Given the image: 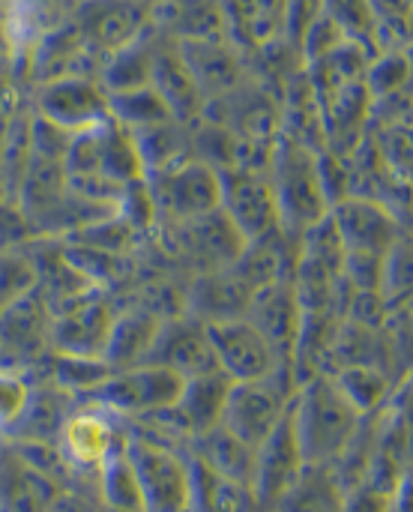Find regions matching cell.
Returning a JSON list of instances; mask_svg holds the SVG:
<instances>
[{"instance_id":"cell-20","label":"cell","mask_w":413,"mask_h":512,"mask_svg":"<svg viewBox=\"0 0 413 512\" xmlns=\"http://www.w3.org/2000/svg\"><path fill=\"white\" fill-rule=\"evenodd\" d=\"M219 12L243 45H270L285 33L288 0H219Z\"/></svg>"},{"instance_id":"cell-1","label":"cell","mask_w":413,"mask_h":512,"mask_svg":"<svg viewBox=\"0 0 413 512\" xmlns=\"http://www.w3.org/2000/svg\"><path fill=\"white\" fill-rule=\"evenodd\" d=\"M291 414L306 465H339L366 423L336 387L333 375L309 378L297 390Z\"/></svg>"},{"instance_id":"cell-17","label":"cell","mask_w":413,"mask_h":512,"mask_svg":"<svg viewBox=\"0 0 413 512\" xmlns=\"http://www.w3.org/2000/svg\"><path fill=\"white\" fill-rule=\"evenodd\" d=\"M189 453L195 459H201L207 468H213L216 474L252 486L255 489V468H258V447L246 444L243 438H237L234 432H228L222 423L216 429H210L207 435L195 438L189 444Z\"/></svg>"},{"instance_id":"cell-32","label":"cell","mask_w":413,"mask_h":512,"mask_svg":"<svg viewBox=\"0 0 413 512\" xmlns=\"http://www.w3.org/2000/svg\"><path fill=\"white\" fill-rule=\"evenodd\" d=\"M390 492L375 486L372 480H363L348 489L345 495V512H387Z\"/></svg>"},{"instance_id":"cell-10","label":"cell","mask_w":413,"mask_h":512,"mask_svg":"<svg viewBox=\"0 0 413 512\" xmlns=\"http://www.w3.org/2000/svg\"><path fill=\"white\" fill-rule=\"evenodd\" d=\"M144 363L162 366L180 378H195L204 372H216V354L207 336V324L201 318H171L162 321Z\"/></svg>"},{"instance_id":"cell-29","label":"cell","mask_w":413,"mask_h":512,"mask_svg":"<svg viewBox=\"0 0 413 512\" xmlns=\"http://www.w3.org/2000/svg\"><path fill=\"white\" fill-rule=\"evenodd\" d=\"M381 159L390 165L393 174L413 180V126H390L381 135Z\"/></svg>"},{"instance_id":"cell-6","label":"cell","mask_w":413,"mask_h":512,"mask_svg":"<svg viewBox=\"0 0 413 512\" xmlns=\"http://www.w3.org/2000/svg\"><path fill=\"white\" fill-rule=\"evenodd\" d=\"M219 210L246 243L282 234L276 192L267 174L252 168L219 171Z\"/></svg>"},{"instance_id":"cell-23","label":"cell","mask_w":413,"mask_h":512,"mask_svg":"<svg viewBox=\"0 0 413 512\" xmlns=\"http://www.w3.org/2000/svg\"><path fill=\"white\" fill-rule=\"evenodd\" d=\"M96 495L108 512H141V489L123 444L99 465Z\"/></svg>"},{"instance_id":"cell-3","label":"cell","mask_w":413,"mask_h":512,"mask_svg":"<svg viewBox=\"0 0 413 512\" xmlns=\"http://www.w3.org/2000/svg\"><path fill=\"white\" fill-rule=\"evenodd\" d=\"M123 447L141 489V512H189V450H180L150 435H126Z\"/></svg>"},{"instance_id":"cell-16","label":"cell","mask_w":413,"mask_h":512,"mask_svg":"<svg viewBox=\"0 0 413 512\" xmlns=\"http://www.w3.org/2000/svg\"><path fill=\"white\" fill-rule=\"evenodd\" d=\"M57 495L60 486L18 453L0 462V512H48Z\"/></svg>"},{"instance_id":"cell-9","label":"cell","mask_w":413,"mask_h":512,"mask_svg":"<svg viewBox=\"0 0 413 512\" xmlns=\"http://www.w3.org/2000/svg\"><path fill=\"white\" fill-rule=\"evenodd\" d=\"M153 210L195 222L219 210V171L207 162H180L165 168L150 186Z\"/></svg>"},{"instance_id":"cell-13","label":"cell","mask_w":413,"mask_h":512,"mask_svg":"<svg viewBox=\"0 0 413 512\" xmlns=\"http://www.w3.org/2000/svg\"><path fill=\"white\" fill-rule=\"evenodd\" d=\"M303 468H306V459H303V450H300V441H297L294 414L288 408V414L279 420V426L258 447L255 498L261 501V507L267 512L273 510L279 504V498L285 495V489L300 477Z\"/></svg>"},{"instance_id":"cell-27","label":"cell","mask_w":413,"mask_h":512,"mask_svg":"<svg viewBox=\"0 0 413 512\" xmlns=\"http://www.w3.org/2000/svg\"><path fill=\"white\" fill-rule=\"evenodd\" d=\"M324 15L342 27V33L366 48H381L372 0H324Z\"/></svg>"},{"instance_id":"cell-4","label":"cell","mask_w":413,"mask_h":512,"mask_svg":"<svg viewBox=\"0 0 413 512\" xmlns=\"http://www.w3.org/2000/svg\"><path fill=\"white\" fill-rule=\"evenodd\" d=\"M297 390H300V381L291 366H282L255 381H234L228 402H225L222 426L234 432L237 438H243L246 444L261 447L264 438L288 414Z\"/></svg>"},{"instance_id":"cell-5","label":"cell","mask_w":413,"mask_h":512,"mask_svg":"<svg viewBox=\"0 0 413 512\" xmlns=\"http://www.w3.org/2000/svg\"><path fill=\"white\" fill-rule=\"evenodd\" d=\"M186 378L162 369V366H129V369H114L93 393L96 405L108 414L132 417V420H147L156 417L180 399Z\"/></svg>"},{"instance_id":"cell-12","label":"cell","mask_w":413,"mask_h":512,"mask_svg":"<svg viewBox=\"0 0 413 512\" xmlns=\"http://www.w3.org/2000/svg\"><path fill=\"white\" fill-rule=\"evenodd\" d=\"M330 222L342 240L345 258H375L384 261L387 249L396 243V222L387 207L372 201H339L330 207Z\"/></svg>"},{"instance_id":"cell-19","label":"cell","mask_w":413,"mask_h":512,"mask_svg":"<svg viewBox=\"0 0 413 512\" xmlns=\"http://www.w3.org/2000/svg\"><path fill=\"white\" fill-rule=\"evenodd\" d=\"M189 468H192L189 512H267L255 498L252 486H243L216 474L192 453H189Z\"/></svg>"},{"instance_id":"cell-33","label":"cell","mask_w":413,"mask_h":512,"mask_svg":"<svg viewBox=\"0 0 413 512\" xmlns=\"http://www.w3.org/2000/svg\"><path fill=\"white\" fill-rule=\"evenodd\" d=\"M48 512H105V507L99 498L93 501L90 495H81V492H60Z\"/></svg>"},{"instance_id":"cell-28","label":"cell","mask_w":413,"mask_h":512,"mask_svg":"<svg viewBox=\"0 0 413 512\" xmlns=\"http://www.w3.org/2000/svg\"><path fill=\"white\" fill-rule=\"evenodd\" d=\"M111 372L114 369L96 357H63V354H57V360H54V381L63 390H72L81 396H90Z\"/></svg>"},{"instance_id":"cell-18","label":"cell","mask_w":413,"mask_h":512,"mask_svg":"<svg viewBox=\"0 0 413 512\" xmlns=\"http://www.w3.org/2000/svg\"><path fill=\"white\" fill-rule=\"evenodd\" d=\"M345 495L336 465H306L270 512H345Z\"/></svg>"},{"instance_id":"cell-15","label":"cell","mask_w":413,"mask_h":512,"mask_svg":"<svg viewBox=\"0 0 413 512\" xmlns=\"http://www.w3.org/2000/svg\"><path fill=\"white\" fill-rule=\"evenodd\" d=\"M120 444L123 441H117L111 420L99 411L69 414L60 429V438H57V447L69 465V471H99V465Z\"/></svg>"},{"instance_id":"cell-30","label":"cell","mask_w":413,"mask_h":512,"mask_svg":"<svg viewBox=\"0 0 413 512\" xmlns=\"http://www.w3.org/2000/svg\"><path fill=\"white\" fill-rule=\"evenodd\" d=\"M30 402V387L18 375H0V429H15Z\"/></svg>"},{"instance_id":"cell-25","label":"cell","mask_w":413,"mask_h":512,"mask_svg":"<svg viewBox=\"0 0 413 512\" xmlns=\"http://www.w3.org/2000/svg\"><path fill=\"white\" fill-rule=\"evenodd\" d=\"M333 381L363 417H372L384 405L390 387L387 375L375 366H342L339 372H333Z\"/></svg>"},{"instance_id":"cell-34","label":"cell","mask_w":413,"mask_h":512,"mask_svg":"<svg viewBox=\"0 0 413 512\" xmlns=\"http://www.w3.org/2000/svg\"><path fill=\"white\" fill-rule=\"evenodd\" d=\"M387 512H413V471H405L399 483L390 489Z\"/></svg>"},{"instance_id":"cell-22","label":"cell","mask_w":413,"mask_h":512,"mask_svg":"<svg viewBox=\"0 0 413 512\" xmlns=\"http://www.w3.org/2000/svg\"><path fill=\"white\" fill-rule=\"evenodd\" d=\"M51 309L42 306L36 294H21L0 312V339L15 351H33L42 342L48 345Z\"/></svg>"},{"instance_id":"cell-31","label":"cell","mask_w":413,"mask_h":512,"mask_svg":"<svg viewBox=\"0 0 413 512\" xmlns=\"http://www.w3.org/2000/svg\"><path fill=\"white\" fill-rule=\"evenodd\" d=\"M324 15V0H288V18H285V36H291L297 45L309 33V27Z\"/></svg>"},{"instance_id":"cell-35","label":"cell","mask_w":413,"mask_h":512,"mask_svg":"<svg viewBox=\"0 0 413 512\" xmlns=\"http://www.w3.org/2000/svg\"><path fill=\"white\" fill-rule=\"evenodd\" d=\"M411 9H413V0H411Z\"/></svg>"},{"instance_id":"cell-24","label":"cell","mask_w":413,"mask_h":512,"mask_svg":"<svg viewBox=\"0 0 413 512\" xmlns=\"http://www.w3.org/2000/svg\"><path fill=\"white\" fill-rule=\"evenodd\" d=\"M45 111L51 120L63 123L69 120V111L72 114V126H90L93 120H99V111H102V102H99V93L81 81H63L57 87H51L45 93Z\"/></svg>"},{"instance_id":"cell-21","label":"cell","mask_w":413,"mask_h":512,"mask_svg":"<svg viewBox=\"0 0 413 512\" xmlns=\"http://www.w3.org/2000/svg\"><path fill=\"white\" fill-rule=\"evenodd\" d=\"M159 327H162V321L150 312H126V315L114 318L108 348H105V363L111 369L141 366Z\"/></svg>"},{"instance_id":"cell-7","label":"cell","mask_w":413,"mask_h":512,"mask_svg":"<svg viewBox=\"0 0 413 512\" xmlns=\"http://www.w3.org/2000/svg\"><path fill=\"white\" fill-rule=\"evenodd\" d=\"M231 387H234V381L225 372H219V369L195 375V378H186L174 408H168V411H162L156 417H147V420L165 426L171 444L183 441L186 450H189V444L195 438L207 435L210 429H216L222 423Z\"/></svg>"},{"instance_id":"cell-14","label":"cell","mask_w":413,"mask_h":512,"mask_svg":"<svg viewBox=\"0 0 413 512\" xmlns=\"http://www.w3.org/2000/svg\"><path fill=\"white\" fill-rule=\"evenodd\" d=\"M111 324H114V315L108 312V306L87 300V303H78V306L60 312L51 321L48 345L54 348V354H63V357L105 360Z\"/></svg>"},{"instance_id":"cell-26","label":"cell","mask_w":413,"mask_h":512,"mask_svg":"<svg viewBox=\"0 0 413 512\" xmlns=\"http://www.w3.org/2000/svg\"><path fill=\"white\" fill-rule=\"evenodd\" d=\"M381 300L399 306L413 300V240H399L387 249L381 261V279H378Z\"/></svg>"},{"instance_id":"cell-11","label":"cell","mask_w":413,"mask_h":512,"mask_svg":"<svg viewBox=\"0 0 413 512\" xmlns=\"http://www.w3.org/2000/svg\"><path fill=\"white\" fill-rule=\"evenodd\" d=\"M243 318H249L267 336V342L273 345L279 360L294 369V348H297V339L303 330V306H300L294 282L276 279L267 288H261L252 297Z\"/></svg>"},{"instance_id":"cell-2","label":"cell","mask_w":413,"mask_h":512,"mask_svg":"<svg viewBox=\"0 0 413 512\" xmlns=\"http://www.w3.org/2000/svg\"><path fill=\"white\" fill-rule=\"evenodd\" d=\"M270 183L279 204L282 234L303 237L309 228L330 216L333 198L327 192V177L309 144L300 138H285L276 144Z\"/></svg>"},{"instance_id":"cell-8","label":"cell","mask_w":413,"mask_h":512,"mask_svg":"<svg viewBox=\"0 0 413 512\" xmlns=\"http://www.w3.org/2000/svg\"><path fill=\"white\" fill-rule=\"evenodd\" d=\"M207 336L219 372H225L231 381H255L285 366L267 342V336L249 318L213 321L207 324Z\"/></svg>"}]
</instances>
